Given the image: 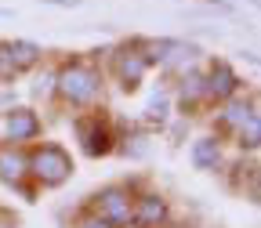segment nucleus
<instances>
[{
    "label": "nucleus",
    "instance_id": "aec40b11",
    "mask_svg": "<svg viewBox=\"0 0 261 228\" xmlns=\"http://www.w3.org/2000/svg\"><path fill=\"white\" fill-rule=\"evenodd\" d=\"M130 228H138V224H130Z\"/></svg>",
    "mask_w": 261,
    "mask_h": 228
},
{
    "label": "nucleus",
    "instance_id": "1a4fd4ad",
    "mask_svg": "<svg viewBox=\"0 0 261 228\" xmlns=\"http://www.w3.org/2000/svg\"><path fill=\"white\" fill-rule=\"evenodd\" d=\"M130 221H135L138 228H160L163 221H167V203H163V195L156 192H145L135 200V214H130Z\"/></svg>",
    "mask_w": 261,
    "mask_h": 228
},
{
    "label": "nucleus",
    "instance_id": "ddd939ff",
    "mask_svg": "<svg viewBox=\"0 0 261 228\" xmlns=\"http://www.w3.org/2000/svg\"><path fill=\"white\" fill-rule=\"evenodd\" d=\"M178 98H181V105H185V109L196 105L200 98H207V83H203V76H200V73H192V69H185V73H181V83H178Z\"/></svg>",
    "mask_w": 261,
    "mask_h": 228
},
{
    "label": "nucleus",
    "instance_id": "f257e3e1",
    "mask_svg": "<svg viewBox=\"0 0 261 228\" xmlns=\"http://www.w3.org/2000/svg\"><path fill=\"white\" fill-rule=\"evenodd\" d=\"M55 91L65 105H91L102 94V73L91 62H69L55 76Z\"/></svg>",
    "mask_w": 261,
    "mask_h": 228
},
{
    "label": "nucleus",
    "instance_id": "f3484780",
    "mask_svg": "<svg viewBox=\"0 0 261 228\" xmlns=\"http://www.w3.org/2000/svg\"><path fill=\"white\" fill-rule=\"evenodd\" d=\"M15 76V62H11V51H8V40L0 44V80H11Z\"/></svg>",
    "mask_w": 261,
    "mask_h": 228
},
{
    "label": "nucleus",
    "instance_id": "f8f14e48",
    "mask_svg": "<svg viewBox=\"0 0 261 228\" xmlns=\"http://www.w3.org/2000/svg\"><path fill=\"white\" fill-rule=\"evenodd\" d=\"M8 51H11V62H15V73L33 69V65L40 62V54H44L33 40H8Z\"/></svg>",
    "mask_w": 261,
    "mask_h": 228
},
{
    "label": "nucleus",
    "instance_id": "f03ea898",
    "mask_svg": "<svg viewBox=\"0 0 261 228\" xmlns=\"http://www.w3.org/2000/svg\"><path fill=\"white\" fill-rule=\"evenodd\" d=\"M29 174L37 178L44 188H55V185H62L65 178L73 174V156L65 152L62 145H40L37 152L29 156Z\"/></svg>",
    "mask_w": 261,
    "mask_h": 228
},
{
    "label": "nucleus",
    "instance_id": "9b49d317",
    "mask_svg": "<svg viewBox=\"0 0 261 228\" xmlns=\"http://www.w3.org/2000/svg\"><path fill=\"white\" fill-rule=\"evenodd\" d=\"M192 163L200 170H214L218 163H221V141L218 138H196V145H192Z\"/></svg>",
    "mask_w": 261,
    "mask_h": 228
},
{
    "label": "nucleus",
    "instance_id": "6e6552de",
    "mask_svg": "<svg viewBox=\"0 0 261 228\" xmlns=\"http://www.w3.org/2000/svg\"><path fill=\"white\" fill-rule=\"evenodd\" d=\"M4 134H8V141H33L40 134V116L33 112V109H8V116H4Z\"/></svg>",
    "mask_w": 261,
    "mask_h": 228
},
{
    "label": "nucleus",
    "instance_id": "423d86ee",
    "mask_svg": "<svg viewBox=\"0 0 261 228\" xmlns=\"http://www.w3.org/2000/svg\"><path fill=\"white\" fill-rule=\"evenodd\" d=\"M76 134H80L87 156H106V152L113 149V134L106 130L102 116H84V120H76Z\"/></svg>",
    "mask_w": 261,
    "mask_h": 228
},
{
    "label": "nucleus",
    "instance_id": "a211bd4d",
    "mask_svg": "<svg viewBox=\"0 0 261 228\" xmlns=\"http://www.w3.org/2000/svg\"><path fill=\"white\" fill-rule=\"evenodd\" d=\"M80 228H113L106 217H98V214H87L84 221H80Z\"/></svg>",
    "mask_w": 261,
    "mask_h": 228
},
{
    "label": "nucleus",
    "instance_id": "0eeeda50",
    "mask_svg": "<svg viewBox=\"0 0 261 228\" xmlns=\"http://www.w3.org/2000/svg\"><path fill=\"white\" fill-rule=\"evenodd\" d=\"M203 83H207V98H214V102H232V94L240 91V76L232 73L228 62H214Z\"/></svg>",
    "mask_w": 261,
    "mask_h": 228
},
{
    "label": "nucleus",
    "instance_id": "9d476101",
    "mask_svg": "<svg viewBox=\"0 0 261 228\" xmlns=\"http://www.w3.org/2000/svg\"><path fill=\"white\" fill-rule=\"evenodd\" d=\"M29 174V156H22L18 149H0V178L8 185H18Z\"/></svg>",
    "mask_w": 261,
    "mask_h": 228
},
{
    "label": "nucleus",
    "instance_id": "20e7f679",
    "mask_svg": "<svg viewBox=\"0 0 261 228\" xmlns=\"http://www.w3.org/2000/svg\"><path fill=\"white\" fill-rule=\"evenodd\" d=\"M98 217H106L109 224H130V214H135V195L120 185H109L94 195Z\"/></svg>",
    "mask_w": 261,
    "mask_h": 228
},
{
    "label": "nucleus",
    "instance_id": "7ed1b4c3",
    "mask_svg": "<svg viewBox=\"0 0 261 228\" xmlns=\"http://www.w3.org/2000/svg\"><path fill=\"white\" fill-rule=\"evenodd\" d=\"M113 65H116V76H120V83L127 87V91H135L138 83H142V76L149 73V51H145V44L142 40H135V44H123L116 54H113Z\"/></svg>",
    "mask_w": 261,
    "mask_h": 228
},
{
    "label": "nucleus",
    "instance_id": "2eb2a0df",
    "mask_svg": "<svg viewBox=\"0 0 261 228\" xmlns=\"http://www.w3.org/2000/svg\"><path fill=\"white\" fill-rule=\"evenodd\" d=\"M240 145H243V149H250V152L261 145V120H257V116H250V120L240 127Z\"/></svg>",
    "mask_w": 261,
    "mask_h": 228
},
{
    "label": "nucleus",
    "instance_id": "dca6fc26",
    "mask_svg": "<svg viewBox=\"0 0 261 228\" xmlns=\"http://www.w3.org/2000/svg\"><path fill=\"white\" fill-rule=\"evenodd\" d=\"M145 112H149V116H145L149 123H156V120L163 123V116H167V98H163V94H156L152 102H149V109H145Z\"/></svg>",
    "mask_w": 261,
    "mask_h": 228
},
{
    "label": "nucleus",
    "instance_id": "4468645a",
    "mask_svg": "<svg viewBox=\"0 0 261 228\" xmlns=\"http://www.w3.org/2000/svg\"><path fill=\"white\" fill-rule=\"evenodd\" d=\"M250 116H257L254 102H243V98H236V102H225V112H221V127H243Z\"/></svg>",
    "mask_w": 261,
    "mask_h": 228
},
{
    "label": "nucleus",
    "instance_id": "6ab92c4d",
    "mask_svg": "<svg viewBox=\"0 0 261 228\" xmlns=\"http://www.w3.org/2000/svg\"><path fill=\"white\" fill-rule=\"evenodd\" d=\"M40 4H51V8H80L84 0H40Z\"/></svg>",
    "mask_w": 261,
    "mask_h": 228
},
{
    "label": "nucleus",
    "instance_id": "39448f33",
    "mask_svg": "<svg viewBox=\"0 0 261 228\" xmlns=\"http://www.w3.org/2000/svg\"><path fill=\"white\" fill-rule=\"evenodd\" d=\"M145 51H149V62H160L167 69H189L192 58L200 54L185 40H152V44H145Z\"/></svg>",
    "mask_w": 261,
    "mask_h": 228
}]
</instances>
